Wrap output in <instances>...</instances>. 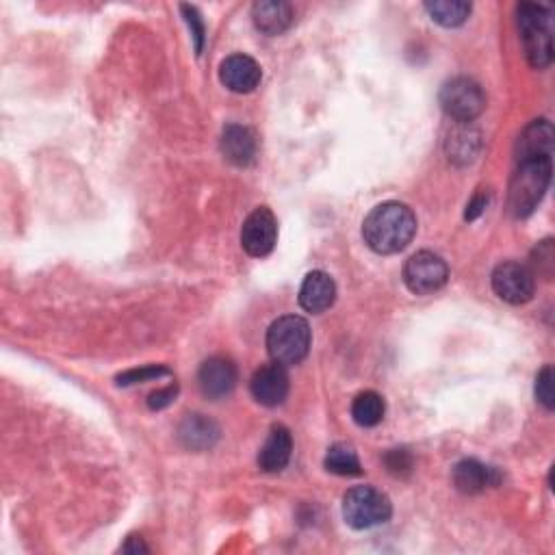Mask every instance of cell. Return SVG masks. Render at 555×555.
Returning <instances> with one entry per match:
<instances>
[{"instance_id":"obj_1","label":"cell","mask_w":555,"mask_h":555,"mask_svg":"<svg viewBox=\"0 0 555 555\" xmlns=\"http://www.w3.org/2000/svg\"><path fill=\"white\" fill-rule=\"evenodd\" d=\"M417 235V217L402 202H384L376 206L363 224V239L376 254H397L408 248Z\"/></svg>"},{"instance_id":"obj_2","label":"cell","mask_w":555,"mask_h":555,"mask_svg":"<svg viewBox=\"0 0 555 555\" xmlns=\"http://www.w3.org/2000/svg\"><path fill=\"white\" fill-rule=\"evenodd\" d=\"M551 159L521 161L512 174L508 189V209L516 219L529 217L545 198L551 183Z\"/></svg>"},{"instance_id":"obj_3","label":"cell","mask_w":555,"mask_h":555,"mask_svg":"<svg viewBox=\"0 0 555 555\" xmlns=\"http://www.w3.org/2000/svg\"><path fill=\"white\" fill-rule=\"evenodd\" d=\"M516 22H519L521 42L529 66L542 70L553 61V22L551 11L542 5L523 3L516 7Z\"/></svg>"},{"instance_id":"obj_4","label":"cell","mask_w":555,"mask_h":555,"mask_svg":"<svg viewBox=\"0 0 555 555\" xmlns=\"http://www.w3.org/2000/svg\"><path fill=\"white\" fill-rule=\"evenodd\" d=\"M311 326L298 315L276 319L267 330V352L282 367L300 365L311 350Z\"/></svg>"},{"instance_id":"obj_5","label":"cell","mask_w":555,"mask_h":555,"mask_svg":"<svg viewBox=\"0 0 555 555\" xmlns=\"http://www.w3.org/2000/svg\"><path fill=\"white\" fill-rule=\"evenodd\" d=\"M391 499L373 486H354L343 497V519L354 529H371L391 519Z\"/></svg>"},{"instance_id":"obj_6","label":"cell","mask_w":555,"mask_h":555,"mask_svg":"<svg viewBox=\"0 0 555 555\" xmlns=\"http://www.w3.org/2000/svg\"><path fill=\"white\" fill-rule=\"evenodd\" d=\"M441 107L447 113V118L456 124H471L480 118L486 109V94L482 85L467 79V76H456L443 85L441 89Z\"/></svg>"},{"instance_id":"obj_7","label":"cell","mask_w":555,"mask_h":555,"mask_svg":"<svg viewBox=\"0 0 555 555\" xmlns=\"http://www.w3.org/2000/svg\"><path fill=\"white\" fill-rule=\"evenodd\" d=\"M449 267L441 256L434 252L412 254L404 265V282L410 293L430 295L447 285Z\"/></svg>"},{"instance_id":"obj_8","label":"cell","mask_w":555,"mask_h":555,"mask_svg":"<svg viewBox=\"0 0 555 555\" xmlns=\"http://www.w3.org/2000/svg\"><path fill=\"white\" fill-rule=\"evenodd\" d=\"M493 291L508 304H527L534 298L536 276L532 267L516 261H503L493 271Z\"/></svg>"},{"instance_id":"obj_9","label":"cell","mask_w":555,"mask_h":555,"mask_svg":"<svg viewBox=\"0 0 555 555\" xmlns=\"http://www.w3.org/2000/svg\"><path fill=\"white\" fill-rule=\"evenodd\" d=\"M278 241V222L276 215L267 206H258L248 215L241 228V245L243 250L254 258H263L271 254Z\"/></svg>"},{"instance_id":"obj_10","label":"cell","mask_w":555,"mask_h":555,"mask_svg":"<svg viewBox=\"0 0 555 555\" xmlns=\"http://www.w3.org/2000/svg\"><path fill=\"white\" fill-rule=\"evenodd\" d=\"M198 384L204 397L224 399L237 386V367L224 356H213L204 360L198 371Z\"/></svg>"},{"instance_id":"obj_11","label":"cell","mask_w":555,"mask_h":555,"mask_svg":"<svg viewBox=\"0 0 555 555\" xmlns=\"http://www.w3.org/2000/svg\"><path fill=\"white\" fill-rule=\"evenodd\" d=\"M250 391L258 404H263L267 408L280 406L289 395V376L285 367L278 363H271L256 369V373L250 380Z\"/></svg>"},{"instance_id":"obj_12","label":"cell","mask_w":555,"mask_h":555,"mask_svg":"<svg viewBox=\"0 0 555 555\" xmlns=\"http://www.w3.org/2000/svg\"><path fill=\"white\" fill-rule=\"evenodd\" d=\"M219 79L235 94H250L263 79L258 63L248 55H230L219 66Z\"/></svg>"},{"instance_id":"obj_13","label":"cell","mask_w":555,"mask_h":555,"mask_svg":"<svg viewBox=\"0 0 555 555\" xmlns=\"http://www.w3.org/2000/svg\"><path fill=\"white\" fill-rule=\"evenodd\" d=\"M553 157V126L547 120H534L516 141V161Z\"/></svg>"},{"instance_id":"obj_14","label":"cell","mask_w":555,"mask_h":555,"mask_svg":"<svg viewBox=\"0 0 555 555\" xmlns=\"http://www.w3.org/2000/svg\"><path fill=\"white\" fill-rule=\"evenodd\" d=\"M252 20L258 31L276 37L291 29V24L295 22V9L285 0H261L252 7Z\"/></svg>"},{"instance_id":"obj_15","label":"cell","mask_w":555,"mask_h":555,"mask_svg":"<svg viewBox=\"0 0 555 555\" xmlns=\"http://www.w3.org/2000/svg\"><path fill=\"white\" fill-rule=\"evenodd\" d=\"M334 300H337V285L326 271H311L304 278L300 289V306L304 311L319 315L328 311Z\"/></svg>"},{"instance_id":"obj_16","label":"cell","mask_w":555,"mask_h":555,"mask_svg":"<svg viewBox=\"0 0 555 555\" xmlns=\"http://www.w3.org/2000/svg\"><path fill=\"white\" fill-rule=\"evenodd\" d=\"M258 152L256 135L248 126L228 124L222 133V154L228 163L237 167H248L254 163Z\"/></svg>"},{"instance_id":"obj_17","label":"cell","mask_w":555,"mask_h":555,"mask_svg":"<svg viewBox=\"0 0 555 555\" xmlns=\"http://www.w3.org/2000/svg\"><path fill=\"white\" fill-rule=\"evenodd\" d=\"M291 454H293L291 432L285 428V425H274L265 445L261 447V454H258V467H261L265 473H280L282 469H287Z\"/></svg>"},{"instance_id":"obj_18","label":"cell","mask_w":555,"mask_h":555,"mask_svg":"<svg viewBox=\"0 0 555 555\" xmlns=\"http://www.w3.org/2000/svg\"><path fill=\"white\" fill-rule=\"evenodd\" d=\"M454 484L464 495H477L490 486H497L499 473L477 460H462L454 469Z\"/></svg>"},{"instance_id":"obj_19","label":"cell","mask_w":555,"mask_h":555,"mask_svg":"<svg viewBox=\"0 0 555 555\" xmlns=\"http://www.w3.org/2000/svg\"><path fill=\"white\" fill-rule=\"evenodd\" d=\"M178 438L191 451H206L219 441V425L204 415H187L178 425Z\"/></svg>"},{"instance_id":"obj_20","label":"cell","mask_w":555,"mask_h":555,"mask_svg":"<svg viewBox=\"0 0 555 555\" xmlns=\"http://www.w3.org/2000/svg\"><path fill=\"white\" fill-rule=\"evenodd\" d=\"M480 152V133L473 131L469 124H458L447 139L449 159L460 165L471 163Z\"/></svg>"},{"instance_id":"obj_21","label":"cell","mask_w":555,"mask_h":555,"mask_svg":"<svg viewBox=\"0 0 555 555\" xmlns=\"http://www.w3.org/2000/svg\"><path fill=\"white\" fill-rule=\"evenodd\" d=\"M471 9V3H464V0H434V3H425V11H428L430 18L445 29L462 27L471 16Z\"/></svg>"},{"instance_id":"obj_22","label":"cell","mask_w":555,"mask_h":555,"mask_svg":"<svg viewBox=\"0 0 555 555\" xmlns=\"http://www.w3.org/2000/svg\"><path fill=\"white\" fill-rule=\"evenodd\" d=\"M384 412H386V404L382 395H378L376 391L360 393L352 404V417L360 428H376L378 423H382Z\"/></svg>"},{"instance_id":"obj_23","label":"cell","mask_w":555,"mask_h":555,"mask_svg":"<svg viewBox=\"0 0 555 555\" xmlns=\"http://www.w3.org/2000/svg\"><path fill=\"white\" fill-rule=\"evenodd\" d=\"M326 469L334 475H341V477H356L363 473V467H360V460L358 454L354 451L352 445L347 443H337L328 449L326 454Z\"/></svg>"},{"instance_id":"obj_24","label":"cell","mask_w":555,"mask_h":555,"mask_svg":"<svg viewBox=\"0 0 555 555\" xmlns=\"http://www.w3.org/2000/svg\"><path fill=\"white\" fill-rule=\"evenodd\" d=\"M532 271L534 276H542L545 280L553 278V269H555V250H553V241L545 239L536 245V250L532 254Z\"/></svg>"},{"instance_id":"obj_25","label":"cell","mask_w":555,"mask_h":555,"mask_svg":"<svg viewBox=\"0 0 555 555\" xmlns=\"http://www.w3.org/2000/svg\"><path fill=\"white\" fill-rule=\"evenodd\" d=\"M536 399L547 410H553L555 393H553V367L551 365H547L536 376Z\"/></svg>"},{"instance_id":"obj_26","label":"cell","mask_w":555,"mask_h":555,"mask_svg":"<svg viewBox=\"0 0 555 555\" xmlns=\"http://www.w3.org/2000/svg\"><path fill=\"white\" fill-rule=\"evenodd\" d=\"M163 376H170V369L165 367H144V369H133L126 371L118 378L120 386H133L139 382H148V380H159Z\"/></svg>"},{"instance_id":"obj_27","label":"cell","mask_w":555,"mask_h":555,"mask_svg":"<svg viewBox=\"0 0 555 555\" xmlns=\"http://www.w3.org/2000/svg\"><path fill=\"white\" fill-rule=\"evenodd\" d=\"M180 11H183V16L189 24V31H191V37H193V42H196V53L200 55L202 53V48H204V40H206V31H204V20L200 16V11L196 7H191V5H183L180 7Z\"/></svg>"},{"instance_id":"obj_28","label":"cell","mask_w":555,"mask_h":555,"mask_svg":"<svg viewBox=\"0 0 555 555\" xmlns=\"http://www.w3.org/2000/svg\"><path fill=\"white\" fill-rule=\"evenodd\" d=\"M384 464L389 473L393 475H408L412 471V456L406 449H391L389 454L384 456Z\"/></svg>"},{"instance_id":"obj_29","label":"cell","mask_w":555,"mask_h":555,"mask_svg":"<svg viewBox=\"0 0 555 555\" xmlns=\"http://www.w3.org/2000/svg\"><path fill=\"white\" fill-rule=\"evenodd\" d=\"M176 395H178V386L172 384V386H167V389H161L157 393H152L150 399H148V406L152 410H163V408H167V406L174 402Z\"/></svg>"},{"instance_id":"obj_30","label":"cell","mask_w":555,"mask_h":555,"mask_svg":"<svg viewBox=\"0 0 555 555\" xmlns=\"http://www.w3.org/2000/svg\"><path fill=\"white\" fill-rule=\"evenodd\" d=\"M486 206H488L486 193H477V196H473V200L467 204V213H464V217H467L469 222H473V219H477L486 211Z\"/></svg>"},{"instance_id":"obj_31","label":"cell","mask_w":555,"mask_h":555,"mask_svg":"<svg viewBox=\"0 0 555 555\" xmlns=\"http://www.w3.org/2000/svg\"><path fill=\"white\" fill-rule=\"evenodd\" d=\"M122 551H128V553H139V551H144V553H146L148 547L144 545V540H141V538L131 536V538H128L126 545L122 547Z\"/></svg>"}]
</instances>
